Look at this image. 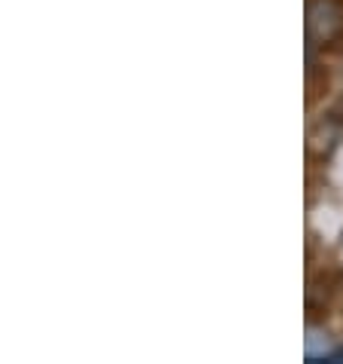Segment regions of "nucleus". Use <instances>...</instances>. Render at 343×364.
<instances>
[{"instance_id":"f257e3e1","label":"nucleus","mask_w":343,"mask_h":364,"mask_svg":"<svg viewBox=\"0 0 343 364\" xmlns=\"http://www.w3.org/2000/svg\"><path fill=\"white\" fill-rule=\"evenodd\" d=\"M340 37H343V0H310L307 6L310 49H328Z\"/></svg>"}]
</instances>
